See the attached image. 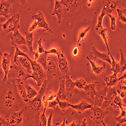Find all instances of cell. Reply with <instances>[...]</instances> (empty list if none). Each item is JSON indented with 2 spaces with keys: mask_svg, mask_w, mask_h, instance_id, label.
I'll list each match as a JSON object with an SVG mask.
<instances>
[{
  "mask_svg": "<svg viewBox=\"0 0 126 126\" xmlns=\"http://www.w3.org/2000/svg\"><path fill=\"white\" fill-rule=\"evenodd\" d=\"M25 41L26 45L28 47L29 51L31 55H33L34 53L33 49V32L27 31L25 32Z\"/></svg>",
  "mask_w": 126,
  "mask_h": 126,
  "instance_id": "25",
  "label": "cell"
},
{
  "mask_svg": "<svg viewBox=\"0 0 126 126\" xmlns=\"http://www.w3.org/2000/svg\"><path fill=\"white\" fill-rule=\"evenodd\" d=\"M117 90L114 86L109 87L106 96L105 97L102 103L101 107L104 109H107L110 106V103L113 100L115 96L117 95Z\"/></svg>",
  "mask_w": 126,
  "mask_h": 126,
  "instance_id": "12",
  "label": "cell"
},
{
  "mask_svg": "<svg viewBox=\"0 0 126 126\" xmlns=\"http://www.w3.org/2000/svg\"><path fill=\"white\" fill-rule=\"evenodd\" d=\"M110 56L111 57V70L114 73V74L115 75H118L119 73H120V66L119 63L117 62L115 60V59L113 58L112 57L111 53L109 54Z\"/></svg>",
  "mask_w": 126,
  "mask_h": 126,
  "instance_id": "31",
  "label": "cell"
},
{
  "mask_svg": "<svg viewBox=\"0 0 126 126\" xmlns=\"http://www.w3.org/2000/svg\"><path fill=\"white\" fill-rule=\"evenodd\" d=\"M90 28H91L90 27H88L86 28H85V29L82 30L79 32V33L78 34V41H77V44L78 45V46L79 47H81V45L80 44V42L85 39V38L87 35L88 32L90 29Z\"/></svg>",
  "mask_w": 126,
  "mask_h": 126,
  "instance_id": "33",
  "label": "cell"
},
{
  "mask_svg": "<svg viewBox=\"0 0 126 126\" xmlns=\"http://www.w3.org/2000/svg\"><path fill=\"white\" fill-rule=\"evenodd\" d=\"M110 105L114 109L118 110H120L122 108H125V107L126 108V105L123 103L122 98L118 95L115 96Z\"/></svg>",
  "mask_w": 126,
  "mask_h": 126,
  "instance_id": "28",
  "label": "cell"
},
{
  "mask_svg": "<svg viewBox=\"0 0 126 126\" xmlns=\"http://www.w3.org/2000/svg\"><path fill=\"white\" fill-rule=\"evenodd\" d=\"M42 40H43V38L41 37L39 38V39L37 41L38 43V49H37V52L39 54H43L44 52H46V50L45 49V47L42 44Z\"/></svg>",
  "mask_w": 126,
  "mask_h": 126,
  "instance_id": "39",
  "label": "cell"
},
{
  "mask_svg": "<svg viewBox=\"0 0 126 126\" xmlns=\"http://www.w3.org/2000/svg\"><path fill=\"white\" fill-rule=\"evenodd\" d=\"M30 74L26 73L23 68L19 66L18 64L14 63L10 65L9 71L7 76L8 80H27Z\"/></svg>",
  "mask_w": 126,
  "mask_h": 126,
  "instance_id": "4",
  "label": "cell"
},
{
  "mask_svg": "<svg viewBox=\"0 0 126 126\" xmlns=\"http://www.w3.org/2000/svg\"><path fill=\"white\" fill-rule=\"evenodd\" d=\"M37 28H38L37 23H36L35 21H33V23L32 24V25H31V26L30 27L29 31V32H33L34 30H35Z\"/></svg>",
  "mask_w": 126,
  "mask_h": 126,
  "instance_id": "48",
  "label": "cell"
},
{
  "mask_svg": "<svg viewBox=\"0 0 126 126\" xmlns=\"http://www.w3.org/2000/svg\"><path fill=\"white\" fill-rule=\"evenodd\" d=\"M107 31H108V29L106 28H103L102 27V28L99 29L98 30H97V31H96V32L102 38V39L103 40L105 44H106L107 47V49L109 52V54L110 53V49L109 48V46H108V39L109 37L107 35Z\"/></svg>",
  "mask_w": 126,
  "mask_h": 126,
  "instance_id": "30",
  "label": "cell"
},
{
  "mask_svg": "<svg viewBox=\"0 0 126 126\" xmlns=\"http://www.w3.org/2000/svg\"><path fill=\"white\" fill-rule=\"evenodd\" d=\"M107 16L110 19V29L111 30H114L116 28L117 17L111 14H107Z\"/></svg>",
  "mask_w": 126,
  "mask_h": 126,
  "instance_id": "38",
  "label": "cell"
},
{
  "mask_svg": "<svg viewBox=\"0 0 126 126\" xmlns=\"http://www.w3.org/2000/svg\"><path fill=\"white\" fill-rule=\"evenodd\" d=\"M94 0H87V6L88 7H91L92 3L94 2Z\"/></svg>",
  "mask_w": 126,
  "mask_h": 126,
  "instance_id": "53",
  "label": "cell"
},
{
  "mask_svg": "<svg viewBox=\"0 0 126 126\" xmlns=\"http://www.w3.org/2000/svg\"><path fill=\"white\" fill-rule=\"evenodd\" d=\"M120 94V97L121 98H125L126 97V91L125 92L124 91H121L119 93Z\"/></svg>",
  "mask_w": 126,
  "mask_h": 126,
  "instance_id": "50",
  "label": "cell"
},
{
  "mask_svg": "<svg viewBox=\"0 0 126 126\" xmlns=\"http://www.w3.org/2000/svg\"><path fill=\"white\" fill-rule=\"evenodd\" d=\"M23 109L17 111L13 112L6 119L9 125L12 126H22L23 123Z\"/></svg>",
  "mask_w": 126,
  "mask_h": 126,
  "instance_id": "8",
  "label": "cell"
},
{
  "mask_svg": "<svg viewBox=\"0 0 126 126\" xmlns=\"http://www.w3.org/2000/svg\"><path fill=\"white\" fill-rule=\"evenodd\" d=\"M57 1H61V0H57Z\"/></svg>",
  "mask_w": 126,
  "mask_h": 126,
  "instance_id": "58",
  "label": "cell"
},
{
  "mask_svg": "<svg viewBox=\"0 0 126 126\" xmlns=\"http://www.w3.org/2000/svg\"><path fill=\"white\" fill-rule=\"evenodd\" d=\"M75 86L79 90H81L84 89L85 86L86 85V82L82 78L76 80L74 82Z\"/></svg>",
  "mask_w": 126,
  "mask_h": 126,
  "instance_id": "37",
  "label": "cell"
},
{
  "mask_svg": "<svg viewBox=\"0 0 126 126\" xmlns=\"http://www.w3.org/2000/svg\"><path fill=\"white\" fill-rule=\"evenodd\" d=\"M69 126H78V124H77L75 123V121H73V123H72L71 124H70V125H69Z\"/></svg>",
  "mask_w": 126,
  "mask_h": 126,
  "instance_id": "55",
  "label": "cell"
},
{
  "mask_svg": "<svg viewBox=\"0 0 126 126\" xmlns=\"http://www.w3.org/2000/svg\"><path fill=\"white\" fill-rule=\"evenodd\" d=\"M46 52H44L43 54H39V57L36 60V62L38 64L41 66L43 69L46 71L47 69V59L48 56Z\"/></svg>",
  "mask_w": 126,
  "mask_h": 126,
  "instance_id": "27",
  "label": "cell"
},
{
  "mask_svg": "<svg viewBox=\"0 0 126 126\" xmlns=\"http://www.w3.org/2000/svg\"><path fill=\"white\" fill-rule=\"evenodd\" d=\"M39 54L37 52V51H34V53L33 54V56L34 57V60L35 61H36V60L37 59L38 57H39Z\"/></svg>",
  "mask_w": 126,
  "mask_h": 126,
  "instance_id": "52",
  "label": "cell"
},
{
  "mask_svg": "<svg viewBox=\"0 0 126 126\" xmlns=\"http://www.w3.org/2000/svg\"><path fill=\"white\" fill-rule=\"evenodd\" d=\"M63 6L67 9V11L74 12L82 7L84 2L83 0H61L60 1Z\"/></svg>",
  "mask_w": 126,
  "mask_h": 126,
  "instance_id": "9",
  "label": "cell"
},
{
  "mask_svg": "<svg viewBox=\"0 0 126 126\" xmlns=\"http://www.w3.org/2000/svg\"><path fill=\"white\" fill-rule=\"evenodd\" d=\"M32 20L35 21L38 28H41L44 29L43 31H48L52 33L51 28L49 27L48 23L46 22L45 16L43 12L39 11L37 14L33 15L31 17Z\"/></svg>",
  "mask_w": 126,
  "mask_h": 126,
  "instance_id": "10",
  "label": "cell"
},
{
  "mask_svg": "<svg viewBox=\"0 0 126 126\" xmlns=\"http://www.w3.org/2000/svg\"><path fill=\"white\" fill-rule=\"evenodd\" d=\"M52 16H56L57 17L58 22L60 24L62 22L63 18L64 17V9L61 4L60 1L55 0V4L53 12L52 13Z\"/></svg>",
  "mask_w": 126,
  "mask_h": 126,
  "instance_id": "18",
  "label": "cell"
},
{
  "mask_svg": "<svg viewBox=\"0 0 126 126\" xmlns=\"http://www.w3.org/2000/svg\"><path fill=\"white\" fill-rule=\"evenodd\" d=\"M57 57L58 59V68L61 72L62 77L65 78L67 76L70 75L68 61L63 51H60Z\"/></svg>",
  "mask_w": 126,
  "mask_h": 126,
  "instance_id": "7",
  "label": "cell"
},
{
  "mask_svg": "<svg viewBox=\"0 0 126 126\" xmlns=\"http://www.w3.org/2000/svg\"><path fill=\"white\" fill-rule=\"evenodd\" d=\"M0 56H2H2H3V52H2L1 50H0Z\"/></svg>",
  "mask_w": 126,
  "mask_h": 126,
  "instance_id": "57",
  "label": "cell"
},
{
  "mask_svg": "<svg viewBox=\"0 0 126 126\" xmlns=\"http://www.w3.org/2000/svg\"><path fill=\"white\" fill-rule=\"evenodd\" d=\"M47 100L48 101H53L55 100H56L57 99V94L54 93L53 92L50 91L49 93V95L48 96Z\"/></svg>",
  "mask_w": 126,
  "mask_h": 126,
  "instance_id": "43",
  "label": "cell"
},
{
  "mask_svg": "<svg viewBox=\"0 0 126 126\" xmlns=\"http://www.w3.org/2000/svg\"><path fill=\"white\" fill-rule=\"evenodd\" d=\"M108 88H109V87L107 86L106 87H105L104 88L101 89L96 91V94L95 96H94V97L93 99L94 101V105H95V106H97L98 107L101 106L102 103L105 97L106 96Z\"/></svg>",
  "mask_w": 126,
  "mask_h": 126,
  "instance_id": "15",
  "label": "cell"
},
{
  "mask_svg": "<svg viewBox=\"0 0 126 126\" xmlns=\"http://www.w3.org/2000/svg\"><path fill=\"white\" fill-rule=\"evenodd\" d=\"M60 50H59L57 48L53 47L50 48L48 50H46V52L47 55H56L58 56L59 54Z\"/></svg>",
  "mask_w": 126,
  "mask_h": 126,
  "instance_id": "40",
  "label": "cell"
},
{
  "mask_svg": "<svg viewBox=\"0 0 126 126\" xmlns=\"http://www.w3.org/2000/svg\"><path fill=\"white\" fill-rule=\"evenodd\" d=\"M11 57V55L6 52H5L3 54L2 60L1 61V67L4 72V77L2 79L3 81H6L7 80V76L10 67Z\"/></svg>",
  "mask_w": 126,
  "mask_h": 126,
  "instance_id": "13",
  "label": "cell"
},
{
  "mask_svg": "<svg viewBox=\"0 0 126 126\" xmlns=\"http://www.w3.org/2000/svg\"><path fill=\"white\" fill-rule=\"evenodd\" d=\"M70 107L73 109L76 110L79 114H82L84 111L90 109L93 106V104H89L86 100H83L79 104H70Z\"/></svg>",
  "mask_w": 126,
  "mask_h": 126,
  "instance_id": "21",
  "label": "cell"
},
{
  "mask_svg": "<svg viewBox=\"0 0 126 126\" xmlns=\"http://www.w3.org/2000/svg\"><path fill=\"white\" fill-rule=\"evenodd\" d=\"M87 125V123L86 122V119H84L82 122L81 124V126H86Z\"/></svg>",
  "mask_w": 126,
  "mask_h": 126,
  "instance_id": "51",
  "label": "cell"
},
{
  "mask_svg": "<svg viewBox=\"0 0 126 126\" xmlns=\"http://www.w3.org/2000/svg\"><path fill=\"white\" fill-rule=\"evenodd\" d=\"M23 101L15 80H0V114L2 117L7 119L13 112L20 110Z\"/></svg>",
  "mask_w": 126,
  "mask_h": 126,
  "instance_id": "1",
  "label": "cell"
},
{
  "mask_svg": "<svg viewBox=\"0 0 126 126\" xmlns=\"http://www.w3.org/2000/svg\"><path fill=\"white\" fill-rule=\"evenodd\" d=\"M0 126H10L7 120L0 115Z\"/></svg>",
  "mask_w": 126,
  "mask_h": 126,
  "instance_id": "44",
  "label": "cell"
},
{
  "mask_svg": "<svg viewBox=\"0 0 126 126\" xmlns=\"http://www.w3.org/2000/svg\"><path fill=\"white\" fill-rule=\"evenodd\" d=\"M59 82L60 86L59 91L57 94V99L60 100L68 101L69 99L67 98L65 86V78L62 76L59 78Z\"/></svg>",
  "mask_w": 126,
  "mask_h": 126,
  "instance_id": "14",
  "label": "cell"
},
{
  "mask_svg": "<svg viewBox=\"0 0 126 126\" xmlns=\"http://www.w3.org/2000/svg\"><path fill=\"white\" fill-rule=\"evenodd\" d=\"M17 1L22 9H26L28 8L27 0H17Z\"/></svg>",
  "mask_w": 126,
  "mask_h": 126,
  "instance_id": "45",
  "label": "cell"
},
{
  "mask_svg": "<svg viewBox=\"0 0 126 126\" xmlns=\"http://www.w3.org/2000/svg\"><path fill=\"white\" fill-rule=\"evenodd\" d=\"M58 102V106L62 110V111L65 112L67 109L70 107V103L68 102V101L60 100L58 99H56Z\"/></svg>",
  "mask_w": 126,
  "mask_h": 126,
  "instance_id": "36",
  "label": "cell"
},
{
  "mask_svg": "<svg viewBox=\"0 0 126 126\" xmlns=\"http://www.w3.org/2000/svg\"><path fill=\"white\" fill-rule=\"evenodd\" d=\"M58 102L57 99L53 101H48V104L47 107V109L49 108L55 109V108H56V107L58 106Z\"/></svg>",
  "mask_w": 126,
  "mask_h": 126,
  "instance_id": "42",
  "label": "cell"
},
{
  "mask_svg": "<svg viewBox=\"0 0 126 126\" xmlns=\"http://www.w3.org/2000/svg\"><path fill=\"white\" fill-rule=\"evenodd\" d=\"M124 73V74L123 75V76H122V77L120 78H118V81H119L120 80H123V79H126V71H125Z\"/></svg>",
  "mask_w": 126,
  "mask_h": 126,
  "instance_id": "54",
  "label": "cell"
},
{
  "mask_svg": "<svg viewBox=\"0 0 126 126\" xmlns=\"http://www.w3.org/2000/svg\"><path fill=\"white\" fill-rule=\"evenodd\" d=\"M24 86H25L26 93H27V96L28 99H31L34 98L38 94L37 91L29 84V83L27 81V80H24Z\"/></svg>",
  "mask_w": 126,
  "mask_h": 126,
  "instance_id": "26",
  "label": "cell"
},
{
  "mask_svg": "<svg viewBox=\"0 0 126 126\" xmlns=\"http://www.w3.org/2000/svg\"><path fill=\"white\" fill-rule=\"evenodd\" d=\"M58 66L54 59H51L48 57L47 69L46 72V80L49 83L54 80L58 76Z\"/></svg>",
  "mask_w": 126,
  "mask_h": 126,
  "instance_id": "6",
  "label": "cell"
},
{
  "mask_svg": "<svg viewBox=\"0 0 126 126\" xmlns=\"http://www.w3.org/2000/svg\"><path fill=\"white\" fill-rule=\"evenodd\" d=\"M11 44L16 45H26L25 38L20 34L18 30H16L13 32L10 37Z\"/></svg>",
  "mask_w": 126,
  "mask_h": 126,
  "instance_id": "22",
  "label": "cell"
},
{
  "mask_svg": "<svg viewBox=\"0 0 126 126\" xmlns=\"http://www.w3.org/2000/svg\"><path fill=\"white\" fill-rule=\"evenodd\" d=\"M117 11L118 14V19L123 23H126V8H118Z\"/></svg>",
  "mask_w": 126,
  "mask_h": 126,
  "instance_id": "34",
  "label": "cell"
},
{
  "mask_svg": "<svg viewBox=\"0 0 126 126\" xmlns=\"http://www.w3.org/2000/svg\"><path fill=\"white\" fill-rule=\"evenodd\" d=\"M65 86L67 98L68 99H71L73 96V93H74V88L75 86L74 82L72 81V80L70 78V75L67 76L65 78Z\"/></svg>",
  "mask_w": 126,
  "mask_h": 126,
  "instance_id": "20",
  "label": "cell"
},
{
  "mask_svg": "<svg viewBox=\"0 0 126 126\" xmlns=\"http://www.w3.org/2000/svg\"><path fill=\"white\" fill-rule=\"evenodd\" d=\"M115 122H116V125L117 126H120L121 125L123 124V123H126V117H123L120 118L118 117L115 119Z\"/></svg>",
  "mask_w": 126,
  "mask_h": 126,
  "instance_id": "41",
  "label": "cell"
},
{
  "mask_svg": "<svg viewBox=\"0 0 126 126\" xmlns=\"http://www.w3.org/2000/svg\"><path fill=\"white\" fill-rule=\"evenodd\" d=\"M24 81V80H15V82L20 96L22 98L24 102L27 103L28 102L29 99L27 96Z\"/></svg>",
  "mask_w": 126,
  "mask_h": 126,
  "instance_id": "19",
  "label": "cell"
},
{
  "mask_svg": "<svg viewBox=\"0 0 126 126\" xmlns=\"http://www.w3.org/2000/svg\"><path fill=\"white\" fill-rule=\"evenodd\" d=\"M65 122H66V119H64V121H63V123L61 126H65Z\"/></svg>",
  "mask_w": 126,
  "mask_h": 126,
  "instance_id": "56",
  "label": "cell"
},
{
  "mask_svg": "<svg viewBox=\"0 0 126 126\" xmlns=\"http://www.w3.org/2000/svg\"><path fill=\"white\" fill-rule=\"evenodd\" d=\"M97 82H94L89 84H86L84 88V90L85 95L88 97L92 99H94V96H95L96 91L95 90V86L97 84Z\"/></svg>",
  "mask_w": 126,
  "mask_h": 126,
  "instance_id": "24",
  "label": "cell"
},
{
  "mask_svg": "<svg viewBox=\"0 0 126 126\" xmlns=\"http://www.w3.org/2000/svg\"><path fill=\"white\" fill-rule=\"evenodd\" d=\"M13 0H1L0 2V16L9 18V14L12 11Z\"/></svg>",
  "mask_w": 126,
  "mask_h": 126,
  "instance_id": "11",
  "label": "cell"
},
{
  "mask_svg": "<svg viewBox=\"0 0 126 126\" xmlns=\"http://www.w3.org/2000/svg\"><path fill=\"white\" fill-rule=\"evenodd\" d=\"M90 117L92 120L94 125H99L102 124L103 126H106L104 124L103 121L109 114V111L106 110L98 107L95 105H93L90 108Z\"/></svg>",
  "mask_w": 126,
  "mask_h": 126,
  "instance_id": "5",
  "label": "cell"
},
{
  "mask_svg": "<svg viewBox=\"0 0 126 126\" xmlns=\"http://www.w3.org/2000/svg\"><path fill=\"white\" fill-rule=\"evenodd\" d=\"M91 52L92 54L94 56V61H96V59H100L103 61H106L111 65V60L110 59L109 54L107 52H100L98 51L96 47L94 46H92L91 47Z\"/></svg>",
  "mask_w": 126,
  "mask_h": 126,
  "instance_id": "17",
  "label": "cell"
},
{
  "mask_svg": "<svg viewBox=\"0 0 126 126\" xmlns=\"http://www.w3.org/2000/svg\"><path fill=\"white\" fill-rule=\"evenodd\" d=\"M104 81L106 83L107 86L109 87L114 86L119 82L117 75L115 74L111 76H106L104 78Z\"/></svg>",
  "mask_w": 126,
  "mask_h": 126,
  "instance_id": "29",
  "label": "cell"
},
{
  "mask_svg": "<svg viewBox=\"0 0 126 126\" xmlns=\"http://www.w3.org/2000/svg\"><path fill=\"white\" fill-rule=\"evenodd\" d=\"M42 105H43L44 108H46L47 109V107L48 104V101L47 100V98L46 97V96L44 94V95L43 96V97H42Z\"/></svg>",
  "mask_w": 126,
  "mask_h": 126,
  "instance_id": "46",
  "label": "cell"
},
{
  "mask_svg": "<svg viewBox=\"0 0 126 126\" xmlns=\"http://www.w3.org/2000/svg\"><path fill=\"white\" fill-rule=\"evenodd\" d=\"M47 109L45 108L43 112L39 115V124L40 126H47V119L46 116V111Z\"/></svg>",
  "mask_w": 126,
  "mask_h": 126,
  "instance_id": "35",
  "label": "cell"
},
{
  "mask_svg": "<svg viewBox=\"0 0 126 126\" xmlns=\"http://www.w3.org/2000/svg\"><path fill=\"white\" fill-rule=\"evenodd\" d=\"M52 116H53V114L52 113H50L49 114V117L48 118V119L47 120V126H51L52 125Z\"/></svg>",
  "mask_w": 126,
  "mask_h": 126,
  "instance_id": "49",
  "label": "cell"
},
{
  "mask_svg": "<svg viewBox=\"0 0 126 126\" xmlns=\"http://www.w3.org/2000/svg\"><path fill=\"white\" fill-rule=\"evenodd\" d=\"M79 50H80V49L79 47L78 46L75 47L74 48H73L72 50V56L74 57H77L79 54Z\"/></svg>",
  "mask_w": 126,
  "mask_h": 126,
  "instance_id": "47",
  "label": "cell"
},
{
  "mask_svg": "<svg viewBox=\"0 0 126 126\" xmlns=\"http://www.w3.org/2000/svg\"><path fill=\"white\" fill-rule=\"evenodd\" d=\"M86 59L89 61L90 63L92 72L98 77L102 76L104 71L106 70V64H103L102 66L99 67L95 64V61H92L88 56L86 57Z\"/></svg>",
  "mask_w": 126,
  "mask_h": 126,
  "instance_id": "16",
  "label": "cell"
},
{
  "mask_svg": "<svg viewBox=\"0 0 126 126\" xmlns=\"http://www.w3.org/2000/svg\"><path fill=\"white\" fill-rule=\"evenodd\" d=\"M120 52L121 54V60L119 63L120 66V73H123L126 71V60L124 50L120 48Z\"/></svg>",
  "mask_w": 126,
  "mask_h": 126,
  "instance_id": "32",
  "label": "cell"
},
{
  "mask_svg": "<svg viewBox=\"0 0 126 126\" xmlns=\"http://www.w3.org/2000/svg\"><path fill=\"white\" fill-rule=\"evenodd\" d=\"M18 62L20 63L22 67L25 69L28 74L30 75L32 74L33 72L32 67L31 65V63L28 59L25 56H19L17 59Z\"/></svg>",
  "mask_w": 126,
  "mask_h": 126,
  "instance_id": "23",
  "label": "cell"
},
{
  "mask_svg": "<svg viewBox=\"0 0 126 126\" xmlns=\"http://www.w3.org/2000/svg\"><path fill=\"white\" fill-rule=\"evenodd\" d=\"M47 82L46 80L41 86L37 95L29 99L23 109V121L25 126H34L37 121L39 123L40 110L42 106V97L46 91Z\"/></svg>",
  "mask_w": 126,
  "mask_h": 126,
  "instance_id": "2",
  "label": "cell"
},
{
  "mask_svg": "<svg viewBox=\"0 0 126 126\" xmlns=\"http://www.w3.org/2000/svg\"><path fill=\"white\" fill-rule=\"evenodd\" d=\"M19 20L20 15L19 13L9 18L6 22L0 25V33L3 36H5L10 32H14L16 30H18L20 27Z\"/></svg>",
  "mask_w": 126,
  "mask_h": 126,
  "instance_id": "3",
  "label": "cell"
}]
</instances>
